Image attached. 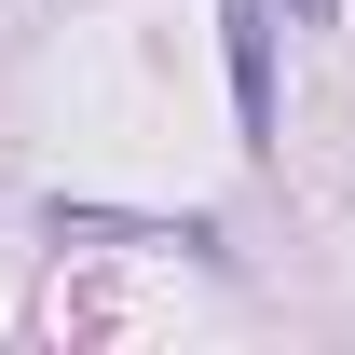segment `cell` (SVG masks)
I'll use <instances>...</instances> for the list:
<instances>
[{"instance_id": "6da1fadb", "label": "cell", "mask_w": 355, "mask_h": 355, "mask_svg": "<svg viewBox=\"0 0 355 355\" xmlns=\"http://www.w3.org/2000/svg\"><path fill=\"white\" fill-rule=\"evenodd\" d=\"M232 110L246 137H273V0H232Z\"/></svg>"}, {"instance_id": "7a4b0ae2", "label": "cell", "mask_w": 355, "mask_h": 355, "mask_svg": "<svg viewBox=\"0 0 355 355\" xmlns=\"http://www.w3.org/2000/svg\"><path fill=\"white\" fill-rule=\"evenodd\" d=\"M328 14H342V0H287V28H328Z\"/></svg>"}]
</instances>
